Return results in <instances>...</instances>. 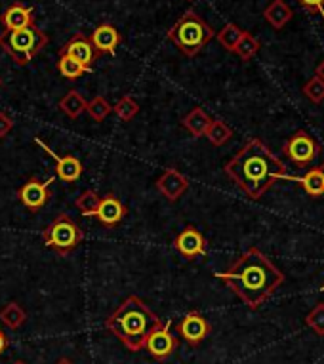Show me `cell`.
I'll return each instance as SVG.
<instances>
[{"instance_id":"6da1fadb","label":"cell","mask_w":324,"mask_h":364,"mask_svg":"<svg viewBox=\"0 0 324 364\" xmlns=\"http://www.w3.org/2000/svg\"><path fill=\"white\" fill-rule=\"evenodd\" d=\"M216 277L252 311L259 309L284 282V275L256 246L248 248L227 271Z\"/></svg>"},{"instance_id":"7a4b0ae2","label":"cell","mask_w":324,"mask_h":364,"mask_svg":"<svg viewBox=\"0 0 324 364\" xmlns=\"http://www.w3.org/2000/svg\"><path fill=\"white\" fill-rule=\"evenodd\" d=\"M225 173L240 191L258 200L279 179L286 178V168L261 139L254 138L225 164Z\"/></svg>"},{"instance_id":"3957f363","label":"cell","mask_w":324,"mask_h":364,"mask_svg":"<svg viewBox=\"0 0 324 364\" xmlns=\"http://www.w3.org/2000/svg\"><path fill=\"white\" fill-rule=\"evenodd\" d=\"M161 316L153 313L138 296H128L111 315L105 318V328L126 347L130 353L144 349L145 340L153 330L162 326Z\"/></svg>"},{"instance_id":"277c9868","label":"cell","mask_w":324,"mask_h":364,"mask_svg":"<svg viewBox=\"0 0 324 364\" xmlns=\"http://www.w3.org/2000/svg\"><path fill=\"white\" fill-rule=\"evenodd\" d=\"M214 36V29L195 10H187L168 31V41L187 58L197 55Z\"/></svg>"},{"instance_id":"5b68a950","label":"cell","mask_w":324,"mask_h":364,"mask_svg":"<svg viewBox=\"0 0 324 364\" xmlns=\"http://www.w3.org/2000/svg\"><path fill=\"white\" fill-rule=\"evenodd\" d=\"M48 35L43 29H38L36 25L0 33V48L21 67L29 65L31 61L48 46Z\"/></svg>"},{"instance_id":"8992f818","label":"cell","mask_w":324,"mask_h":364,"mask_svg":"<svg viewBox=\"0 0 324 364\" xmlns=\"http://www.w3.org/2000/svg\"><path fill=\"white\" fill-rule=\"evenodd\" d=\"M44 245L58 252L60 256L71 254L75 248L82 245L85 240V231L80 229L77 221L71 215L60 214L46 229L43 231Z\"/></svg>"},{"instance_id":"52a82bcc","label":"cell","mask_w":324,"mask_h":364,"mask_svg":"<svg viewBox=\"0 0 324 364\" xmlns=\"http://www.w3.org/2000/svg\"><path fill=\"white\" fill-rule=\"evenodd\" d=\"M284 155L298 166H307L320 155V145L317 144V139L313 138L311 134L300 130L284 144Z\"/></svg>"},{"instance_id":"ba28073f","label":"cell","mask_w":324,"mask_h":364,"mask_svg":"<svg viewBox=\"0 0 324 364\" xmlns=\"http://www.w3.org/2000/svg\"><path fill=\"white\" fill-rule=\"evenodd\" d=\"M60 55L71 58V60H75L82 67H86L88 71L94 69V63H96L97 58H99L96 48H94V44H92L90 36H86L85 33L72 35L71 38L65 42V46L60 50Z\"/></svg>"},{"instance_id":"9c48e42d","label":"cell","mask_w":324,"mask_h":364,"mask_svg":"<svg viewBox=\"0 0 324 364\" xmlns=\"http://www.w3.org/2000/svg\"><path fill=\"white\" fill-rule=\"evenodd\" d=\"M178 334L189 343L191 347H198L202 341L208 338L212 332L210 323L206 321V316H202L198 311H189L180 323H178Z\"/></svg>"},{"instance_id":"30bf717a","label":"cell","mask_w":324,"mask_h":364,"mask_svg":"<svg viewBox=\"0 0 324 364\" xmlns=\"http://www.w3.org/2000/svg\"><path fill=\"white\" fill-rule=\"evenodd\" d=\"M144 349H147V353L155 360H166L174 355V351L178 349V338L170 332V321L147 336Z\"/></svg>"},{"instance_id":"8fae6325","label":"cell","mask_w":324,"mask_h":364,"mask_svg":"<svg viewBox=\"0 0 324 364\" xmlns=\"http://www.w3.org/2000/svg\"><path fill=\"white\" fill-rule=\"evenodd\" d=\"M54 179H48V181H38L36 178L27 179L18 191L19 200L23 203L25 208L33 210V212L43 210L50 200V197H52V191H50V183Z\"/></svg>"},{"instance_id":"7c38bea8","label":"cell","mask_w":324,"mask_h":364,"mask_svg":"<svg viewBox=\"0 0 324 364\" xmlns=\"http://www.w3.org/2000/svg\"><path fill=\"white\" fill-rule=\"evenodd\" d=\"M35 144L38 145V147H43L44 153L54 159L55 176H58L61 181H65V183H75V181H78V179H80V176H82V170H85V168H82V162L78 161L77 156L55 155L54 151L50 149L48 145L44 144L40 138H35Z\"/></svg>"},{"instance_id":"4fadbf2b","label":"cell","mask_w":324,"mask_h":364,"mask_svg":"<svg viewBox=\"0 0 324 364\" xmlns=\"http://www.w3.org/2000/svg\"><path fill=\"white\" fill-rule=\"evenodd\" d=\"M176 250L180 252L181 256L185 259H195L198 256H205L206 254V239L205 235L200 233L198 229L193 225H187L174 240Z\"/></svg>"},{"instance_id":"5bb4252c","label":"cell","mask_w":324,"mask_h":364,"mask_svg":"<svg viewBox=\"0 0 324 364\" xmlns=\"http://www.w3.org/2000/svg\"><path fill=\"white\" fill-rule=\"evenodd\" d=\"M156 189L168 198L170 203H178L181 195L189 189V179L176 168H166L156 179Z\"/></svg>"},{"instance_id":"9a60e30c","label":"cell","mask_w":324,"mask_h":364,"mask_svg":"<svg viewBox=\"0 0 324 364\" xmlns=\"http://www.w3.org/2000/svg\"><path fill=\"white\" fill-rule=\"evenodd\" d=\"M0 23L4 31H18L35 25V8L25 6L23 2H14L6 8V12L0 16Z\"/></svg>"},{"instance_id":"2e32d148","label":"cell","mask_w":324,"mask_h":364,"mask_svg":"<svg viewBox=\"0 0 324 364\" xmlns=\"http://www.w3.org/2000/svg\"><path fill=\"white\" fill-rule=\"evenodd\" d=\"M126 214L128 208L120 203V198H117V195H113V193H107V195L99 200L96 218L102 221L105 227H117L120 221L124 220V215Z\"/></svg>"},{"instance_id":"e0dca14e","label":"cell","mask_w":324,"mask_h":364,"mask_svg":"<svg viewBox=\"0 0 324 364\" xmlns=\"http://www.w3.org/2000/svg\"><path fill=\"white\" fill-rule=\"evenodd\" d=\"M90 41L92 44H94V48H96L97 55L114 54L117 48H119V44L122 42V36H120L117 27H113V25L109 23H103L94 29V33L90 35Z\"/></svg>"},{"instance_id":"ac0fdd59","label":"cell","mask_w":324,"mask_h":364,"mask_svg":"<svg viewBox=\"0 0 324 364\" xmlns=\"http://www.w3.org/2000/svg\"><path fill=\"white\" fill-rule=\"evenodd\" d=\"M210 122V114L206 113L202 107L191 109V111L183 117V120H181L183 128L191 134L193 138H202L206 134V130H208Z\"/></svg>"},{"instance_id":"d6986e66","label":"cell","mask_w":324,"mask_h":364,"mask_svg":"<svg viewBox=\"0 0 324 364\" xmlns=\"http://www.w3.org/2000/svg\"><path fill=\"white\" fill-rule=\"evenodd\" d=\"M292 16H294V14H292V8H290L284 0H273L269 6L265 8L264 12L265 21H267L271 27H275V29H282V27L292 19Z\"/></svg>"},{"instance_id":"ffe728a7","label":"cell","mask_w":324,"mask_h":364,"mask_svg":"<svg viewBox=\"0 0 324 364\" xmlns=\"http://www.w3.org/2000/svg\"><path fill=\"white\" fill-rule=\"evenodd\" d=\"M86 97L78 92V90H71L69 94L61 97L60 102V111L61 113H65L69 119H78L80 114L86 113Z\"/></svg>"},{"instance_id":"44dd1931","label":"cell","mask_w":324,"mask_h":364,"mask_svg":"<svg viewBox=\"0 0 324 364\" xmlns=\"http://www.w3.org/2000/svg\"><path fill=\"white\" fill-rule=\"evenodd\" d=\"M0 321L10 330H19L27 321V313H25L21 305L16 304V301H10L0 309Z\"/></svg>"},{"instance_id":"7402d4cb","label":"cell","mask_w":324,"mask_h":364,"mask_svg":"<svg viewBox=\"0 0 324 364\" xmlns=\"http://www.w3.org/2000/svg\"><path fill=\"white\" fill-rule=\"evenodd\" d=\"M205 136L208 138V141H210L212 145L222 147V145H225L229 139L233 138V130H231L223 120H212Z\"/></svg>"},{"instance_id":"603a6c76","label":"cell","mask_w":324,"mask_h":364,"mask_svg":"<svg viewBox=\"0 0 324 364\" xmlns=\"http://www.w3.org/2000/svg\"><path fill=\"white\" fill-rule=\"evenodd\" d=\"M301 187L311 197H324V178L318 168H313L301 178Z\"/></svg>"},{"instance_id":"cb8c5ba5","label":"cell","mask_w":324,"mask_h":364,"mask_svg":"<svg viewBox=\"0 0 324 364\" xmlns=\"http://www.w3.org/2000/svg\"><path fill=\"white\" fill-rule=\"evenodd\" d=\"M242 35H244V31L240 29L239 25L227 23L220 33H217V42H220L227 52H234V48H237V44H239V41L242 38Z\"/></svg>"},{"instance_id":"d4e9b609","label":"cell","mask_w":324,"mask_h":364,"mask_svg":"<svg viewBox=\"0 0 324 364\" xmlns=\"http://www.w3.org/2000/svg\"><path fill=\"white\" fill-rule=\"evenodd\" d=\"M58 71L67 80H77V78L85 77L86 73H90L86 67H82L80 63L71 60V58H67V55H60V60H58Z\"/></svg>"},{"instance_id":"484cf974","label":"cell","mask_w":324,"mask_h":364,"mask_svg":"<svg viewBox=\"0 0 324 364\" xmlns=\"http://www.w3.org/2000/svg\"><path fill=\"white\" fill-rule=\"evenodd\" d=\"M86 113L90 114L92 120H96V122H102L109 117V114L113 113V105L105 100L103 96H96L92 97L88 105H86Z\"/></svg>"},{"instance_id":"4316f807","label":"cell","mask_w":324,"mask_h":364,"mask_svg":"<svg viewBox=\"0 0 324 364\" xmlns=\"http://www.w3.org/2000/svg\"><path fill=\"white\" fill-rule=\"evenodd\" d=\"M258 52H259V41L256 38V36H252L250 33L244 31V35H242V38H240L239 44H237V48H234V54L239 55L242 61H250L254 55L258 54Z\"/></svg>"},{"instance_id":"83f0119b","label":"cell","mask_w":324,"mask_h":364,"mask_svg":"<svg viewBox=\"0 0 324 364\" xmlns=\"http://www.w3.org/2000/svg\"><path fill=\"white\" fill-rule=\"evenodd\" d=\"M113 113L119 117L120 120L124 122H130L132 119H136V114L139 113V103L134 100L132 96L120 97L117 105H113Z\"/></svg>"},{"instance_id":"f1b7e54d","label":"cell","mask_w":324,"mask_h":364,"mask_svg":"<svg viewBox=\"0 0 324 364\" xmlns=\"http://www.w3.org/2000/svg\"><path fill=\"white\" fill-rule=\"evenodd\" d=\"M99 200H102V197H99L96 191L88 189V191H85L80 197L77 198L75 206H77L78 212H80L82 215H96Z\"/></svg>"},{"instance_id":"f546056e","label":"cell","mask_w":324,"mask_h":364,"mask_svg":"<svg viewBox=\"0 0 324 364\" xmlns=\"http://www.w3.org/2000/svg\"><path fill=\"white\" fill-rule=\"evenodd\" d=\"M306 324L317 336H324V304H317L306 316Z\"/></svg>"},{"instance_id":"4dcf8cb0","label":"cell","mask_w":324,"mask_h":364,"mask_svg":"<svg viewBox=\"0 0 324 364\" xmlns=\"http://www.w3.org/2000/svg\"><path fill=\"white\" fill-rule=\"evenodd\" d=\"M303 94L306 97H309L313 103H320L324 100V80L323 78H318L317 75L311 77L303 86Z\"/></svg>"},{"instance_id":"1f68e13d","label":"cell","mask_w":324,"mask_h":364,"mask_svg":"<svg viewBox=\"0 0 324 364\" xmlns=\"http://www.w3.org/2000/svg\"><path fill=\"white\" fill-rule=\"evenodd\" d=\"M14 120L10 119V114H6L4 111H0V139L6 138L8 134L12 132Z\"/></svg>"},{"instance_id":"d6a6232c","label":"cell","mask_w":324,"mask_h":364,"mask_svg":"<svg viewBox=\"0 0 324 364\" xmlns=\"http://www.w3.org/2000/svg\"><path fill=\"white\" fill-rule=\"evenodd\" d=\"M298 2H300L303 8H307V10H313V12H315V10H320V8L324 6V0H298Z\"/></svg>"},{"instance_id":"836d02e7","label":"cell","mask_w":324,"mask_h":364,"mask_svg":"<svg viewBox=\"0 0 324 364\" xmlns=\"http://www.w3.org/2000/svg\"><path fill=\"white\" fill-rule=\"evenodd\" d=\"M6 349H8V338L6 334L2 332V328H0V355L6 351Z\"/></svg>"},{"instance_id":"e575fe53","label":"cell","mask_w":324,"mask_h":364,"mask_svg":"<svg viewBox=\"0 0 324 364\" xmlns=\"http://www.w3.org/2000/svg\"><path fill=\"white\" fill-rule=\"evenodd\" d=\"M317 77L323 78V80H324V61H323V63H320V65L317 67Z\"/></svg>"},{"instance_id":"d590c367","label":"cell","mask_w":324,"mask_h":364,"mask_svg":"<svg viewBox=\"0 0 324 364\" xmlns=\"http://www.w3.org/2000/svg\"><path fill=\"white\" fill-rule=\"evenodd\" d=\"M55 364H75V363H72L71 358L63 357V358H60V360H58V363H55Z\"/></svg>"},{"instance_id":"8d00e7d4","label":"cell","mask_w":324,"mask_h":364,"mask_svg":"<svg viewBox=\"0 0 324 364\" xmlns=\"http://www.w3.org/2000/svg\"><path fill=\"white\" fill-rule=\"evenodd\" d=\"M318 170H320V173H323V178H324V162L318 166Z\"/></svg>"},{"instance_id":"74e56055","label":"cell","mask_w":324,"mask_h":364,"mask_svg":"<svg viewBox=\"0 0 324 364\" xmlns=\"http://www.w3.org/2000/svg\"><path fill=\"white\" fill-rule=\"evenodd\" d=\"M14 364H25V363H21V360H18V363H14Z\"/></svg>"},{"instance_id":"f35d334b","label":"cell","mask_w":324,"mask_h":364,"mask_svg":"<svg viewBox=\"0 0 324 364\" xmlns=\"http://www.w3.org/2000/svg\"><path fill=\"white\" fill-rule=\"evenodd\" d=\"M0 88H2V78H0Z\"/></svg>"},{"instance_id":"ab89813d","label":"cell","mask_w":324,"mask_h":364,"mask_svg":"<svg viewBox=\"0 0 324 364\" xmlns=\"http://www.w3.org/2000/svg\"><path fill=\"white\" fill-rule=\"evenodd\" d=\"M323 290H324V287H323Z\"/></svg>"},{"instance_id":"60d3db41","label":"cell","mask_w":324,"mask_h":364,"mask_svg":"<svg viewBox=\"0 0 324 364\" xmlns=\"http://www.w3.org/2000/svg\"><path fill=\"white\" fill-rule=\"evenodd\" d=\"M191 2H193V0H191Z\"/></svg>"}]
</instances>
